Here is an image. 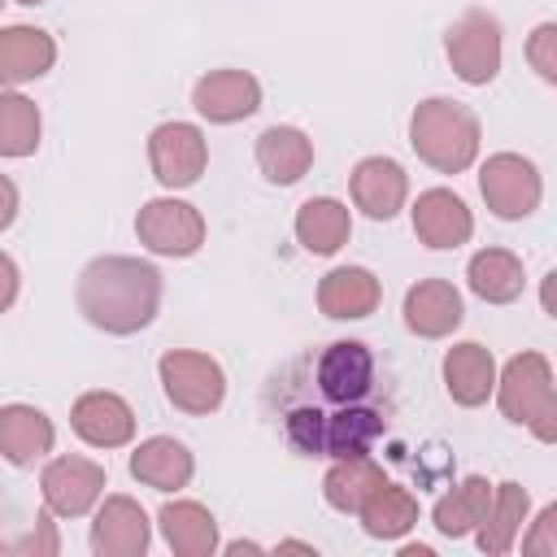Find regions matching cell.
<instances>
[{
    "label": "cell",
    "instance_id": "obj_1",
    "mask_svg": "<svg viewBox=\"0 0 557 557\" xmlns=\"http://www.w3.org/2000/svg\"><path fill=\"white\" fill-rule=\"evenodd\" d=\"M309 400L287 405L283 435L305 457H366L387 431V400H379V361L361 339H335L305 357Z\"/></svg>",
    "mask_w": 557,
    "mask_h": 557
},
{
    "label": "cell",
    "instance_id": "obj_2",
    "mask_svg": "<svg viewBox=\"0 0 557 557\" xmlns=\"http://www.w3.org/2000/svg\"><path fill=\"white\" fill-rule=\"evenodd\" d=\"M78 313L104 335H135L161 309V270L139 257H96L74 287Z\"/></svg>",
    "mask_w": 557,
    "mask_h": 557
},
{
    "label": "cell",
    "instance_id": "obj_3",
    "mask_svg": "<svg viewBox=\"0 0 557 557\" xmlns=\"http://www.w3.org/2000/svg\"><path fill=\"white\" fill-rule=\"evenodd\" d=\"M479 139H483V126L474 117V109H466L461 100H448V96H431L413 109L409 117V144L413 152L440 170V174H461L474 165L479 157Z\"/></svg>",
    "mask_w": 557,
    "mask_h": 557
},
{
    "label": "cell",
    "instance_id": "obj_4",
    "mask_svg": "<svg viewBox=\"0 0 557 557\" xmlns=\"http://www.w3.org/2000/svg\"><path fill=\"white\" fill-rule=\"evenodd\" d=\"M500 413L518 426H527L540 444L557 440V383H553V366L544 352H518L505 361V370H496V387H492Z\"/></svg>",
    "mask_w": 557,
    "mask_h": 557
},
{
    "label": "cell",
    "instance_id": "obj_5",
    "mask_svg": "<svg viewBox=\"0 0 557 557\" xmlns=\"http://www.w3.org/2000/svg\"><path fill=\"white\" fill-rule=\"evenodd\" d=\"M500 22L487 9H466L448 30H444V57L453 65V74L470 87H487L500 74Z\"/></svg>",
    "mask_w": 557,
    "mask_h": 557
},
{
    "label": "cell",
    "instance_id": "obj_6",
    "mask_svg": "<svg viewBox=\"0 0 557 557\" xmlns=\"http://www.w3.org/2000/svg\"><path fill=\"white\" fill-rule=\"evenodd\" d=\"M165 400L183 413H213L226 400V374L209 352L196 348H170L157 361Z\"/></svg>",
    "mask_w": 557,
    "mask_h": 557
},
{
    "label": "cell",
    "instance_id": "obj_7",
    "mask_svg": "<svg viewBox=\"0 0 557 557\" xmlns=\"http://www.w3.org/2000/svg\"><path fill=\"white\" fill-rule=\"evenodd\" d=\"M479 191L487 200V209L500 222H522L540 209L544 200V178L535 170V161L518 157V152H492L479 165Z\"/></svg>",
    "mask_w": 557,
    "mask_h": 557
},
{
    "label": "cell",
    "instance_id": "obj_8",
    "mask_svg": "<svg viewBox=\"0 0 557 557\" xmlns=\"http://www.w3.org/2000/svg\"><path fill=\"white\" fill-rule=\"evenodd\" d=\"M135 235L157 257H191L205 244V218L187 200L157 196L135 213Z\"/></svg>",
    "mask_w": 557,
    "mask_h": 557
},
{
    "label": "cell",
    "instance_id": "obj_9",
    "mask_svg": "<svg viewBox=\"0 0 557 557\" xmlns=\"http://www.w3.org/2000/svg\"><path fill=\"white\" fill-rule=\"evenodd\" d=\"M104 466L91 457H52L39 474V492H44V509L57 518H83L100 505L104 496Z\"/></svg>",
    "mask_w": 557,
    "mask_h": 557
},
{
    "label": "cell",
    "instance_id": "obj_10",
    "mask_svg": "<svg viewBox=\"0 0 557 557\" xmlns=\"http://www.w3.org/2000/svg\"><path fill=\"white\" fill-rule=\"evenodd\" d=\"M148 165H152L161 187H170V191L191 187L209 165L205 131L191 126V122H161L148 135Z\"/></svg>",
    "mask_w": 557,
    "mask_h": 557
},
{
    "label": "cell",
    "instance_id": "obj_11",
    "mask_svg": "<svg viewBox=\"0 0 557 557\" xmlns=\"http://www.w3.org/2000/svg\"><path fill=\"white\" fill-rule=\"evenodd\" d=\"M152 544V522L139 500L104 496L91 518V553L96 557H144Z\"/></svg>",
    "mask_w": 557,
    "mask_h": 557
},
{
    "label": "cell",
    "instance_id": "obj_12",
    "mask_svg": "<svg viewBox=\"0 0 557 557\" xmlns=\"http://www.w3.org/2000/svg\"><path fill=\"white\" fill-rule=\"evenodd\" d=\"M191 104L205 122L231 126V122H244L261 109V83L248 70H209L205 78H196Z\"/></svg>",
    "mask_w": 557,
    "mask_h": 557
},
{
    "label": "cell",
    "instance_id": "obj_13",
    "mask_svg": "<svg viewBox=\"0 0 557 557\" xmlns=\"http://www.w3.org/2000/svg\"><path fill=\"white\" fill-rule=\"evenodd\" d=\"M348 187H352V205L374 222L396 218L409 200V174L392 157H361L348 174Z\"/></svg>",
    "mask_w": 557,
    "mask_h": 557
},
{
    "label": "cell",
    "instance_id": "obj_14",
    "mask_svg": "<svg viewBox=\"0 0 557 557\" xmlns=\"http://www.w3.org/2000/svg\"><path fill=\"white\" fill-rule=\"evenodd\" d=\"M400 313H405V326L418 339H444V335H453L461 326L466 305H461V292L448 278H418L405 292Z\"/></svg>",
    "mask_w": 557,
    "mask_h": 557
},
{
    "label": "cell",
    "instance_id": "obj_15",
    "mask_svg": "<svg viewBox=\"0 0 557 557\" xmlns=\"http://www.w3.org/2000/svg\"><path fill=\"white\" fill-rule=\"evenodd\" d=\"M70 426L91 448H122L135 440V409L117 392H83L70 409Z\"/></svg>",
    "mask_w": 557,
    "mask_h": 557
},
{
    "label": "cell",
    "instance_id": "obj_16",
    "mask_svg": "<svg viewBox=\"0 0 557 557\" xmlns=\"http://www.w3.org/2000/svg\"><path fill=\"white\" fill-rule=\"evenodd\" d=\"M413 235L426 248H461L474 235V213L466 209V200L448 187H426L413 200Z\"/></svg>",
    "mask_w": 557,
    "mask_h": 557
},
{
    "label": "cell",
    "instance_id": "obj_17",
    "mask_svg": "<svg viewBox=\"0 0 557 557\" xmlns=\"http://www.w3.org/2000/svg\"><path fill=\"white\" fill-rule=\"evenodd\" d=\"M440 374H444V392L453 396V405L479 409V405H487V396L496 387V357L479 339H461L444 352Z\"/></svg>",
    "mask_w": 557,
    "mask_h": 557
},
{
    "label": "cell",
    "instance_id": "obj_18",
    "mask_svg": "<svg viewBox=\"0 0 557 557\" xmlns=\"http://www.w3.org/2000/svg\"><path fill=\"white\" fill-rule=\"evenodd\" d=\"M379 300H383V287L366 265H335L318 283V309L335 322L370 318L379 309Z\"/></svg>",
    "mask_w": 557,
    "mask_h": 557
},
{
    "label": "cell",
    "instance_id": "obj_19",
    "mask_svg": "<svg viewBox=\"0 0 557 557\" xmlns=\"http://www.w3.org/2000/svg\"><path fill=\"white\" fill-rule=\"evenodd\" d=\"M57 44L39 26H0V83L22 87L52 70Z\"/></svg>",
    "mask_w": 557,
    "mask_h": 557
},
{
    "label": "cell",
    "instance_id": "obj_20",
    "mask_svg": "<svg viewBox=\"0 0 557 557\" xmlns=\"http://www.w3.org/2000/svg\"><path fill=\"white\" fill-rule=\"evenodd\" d=\"M191 474H196V461L187 444L174 435H152L131 453V479H139L152 492H178L191 483Z\"/></svg>",
    "mask_w": 557,
    "mask_h": 557
},
{
    "label": "cell",
    "instance_id": "obj_21",
    "mask_svg": "<svg viewBox=\"0 0 557 557\" xmlns=\"http://www.w3.org/2000/svg\"><path fill=\"white\" fill-rule=\"evenodd\" d=\"M57 426L35 405H4L0 409V457L9 466H35L44 453H52Z\"/></svg>",
    "mask_w": 557,
    "mask_h": 557
},
{
    "label": "cell",
    "instance_id": "obj_22",
    "mask_svg": "<svg viewBox=\"0 0 557 557\" xmlns=\"http://www.w3.org/2000/svg\"><path fill=\"white\" fill-rule=\"evenodd\" d=\"M527 513H531V496H527L522 483H492V500H487L483 522L474 527V544L487 557L509 553L518 544V535H522Z\"/></svg>",
    "mask_w": 557,
    "mask_h": 557
},
{
    "label": "cell",
    "instance_id": "obj_23",
    "mask_svg": "<svg viewBox=\"0 0 557 557\" xmlns=\"http://www.w3.org/2000/svg\"><path fill=\"white\" fill-rule=\"evenodd\" d=\"M309 165H313V139L300 126H265L257 135V170L270 183L292 187L309 174Z\"/></svg>",
    "mask_w": 557,
    "mask_h": 557
},
{
    "label": "cell",
    "instance_id": "obj_24",
    "mask_svg": "<svg viewBox=\"0 0 557 557\" xmlns=\"http://www.w3.org/2000/svg\"><path fill=\"white\" fill-rule=\"evenodd\" d=\"M157 527L174 557H213L218 553V522L200 500H165Z\"/></svg>",
    "mask_w": 557,
    "mask_h": 557
},
{
    "label": "cell",
    "instance_id": "obj_25",
    "mask_svg": "<svg viewBox=\"0 0 557 557\" xmlns=\"http://www.w3.org/2000/svg\"><path fill=\"white\" fill-rule=\"evenodd\" d=\"M348 235H352V213L335 196H313L296 209V239L305 252L331 257L348 244Z\"/></svg>",
    "mask_w": 557,
    "mask_h": 557
},
{
    "label": "cell",
    "instance_id": "obj_26",
    "mask_svg": "<svg viewBox=\"0 0 557 557\" xmlns=\"http://www.w3.org/2000/svg\"><path fill=\"white\" fill-rule=\"evenodd\" d=\"M466 283L479 300L487 305H513L527 287V274H522V257L509 252V248H483L470 257L466 265Z\"/></svg>",
    "mask_w": 557,
    "mask_h": 557
},
{
    "label": "cell",
    "instance_id": "obj_27",
    "mask_svg": "<svg viewBox=\"0 0 557 557\" xmlns=\"http://www.w3.org/2000/svg\"><path fill=\"white\" fill-rule=\"evenodd\" d=\"M361 518V531L370 540H400L418 527V496L409 487H396V483H379L366 505L357 509Z\"/></svg>",
    "mask_w": 557,
    "mask_h": 557
},
{
    "label": "cell",
    "instance_id": "obj_28",
    "mask_svg": "<svg viewBox=\"0 0 557 557\" xmlns=\"http://www.w3.org/2000/svg\"><path fill=\"white\" fill-rule=\"evenodd\" d=\"M487 500H492V483L483 474H470L461 479L453 492H444L431 509V522L444 540H461V535H474V527L483 522L487 513Z\"/></svg>",
    "mask_w": 557,
    "mask_h": 557
},
{
    "label": "cell",
    "instance_id": "obj_29",
    "mask_svg": "<svg viewBox=\"0 0 557 557\" xmlns=\"http://www.w3.org/2000/svg\"><path fill=\"white\" fill-rule=\"evenodd\" d=\"M379 483H387V474H383V466L370 461V453L366 457H335L326 479H322V496H326L331 509L357 513Z\"/></svg>",
    "mask_w": 557,
    "mask_h": 557
},
{
    "label": "cell",
    "instance_id": "obj_30",
    "mask_svg": "<svg viewBox=\"0 0 557 557\" xmlns=\"http://www.w3.org/2000/svg\"><path fill=\"white\" fill-rule=\"evenodd\" d=\"M39 104L26 100L22 91H4L0 96V157H30L39 148Z\"/></svg>",
    "mask_w": 557,
    "mask_h": 557
},
{
    "label": "cell",
    "instance_id": "obj_31",
    "mask_svg": "<svg viewBox=\"0 0 557 557\" xmlns=\"http://www.w3.org/2000/svg\"><path fill=\"white\" fill-rule=\"evenodd\" d=\"M527 61L544 83H557V22H540L527 39Z\"/></svg>",
    "mask_w": 557,
    "mask_h": 557
},
{
    "label": "cell",
    "instance_id": "obj_32",
    "mask_svg": "<svg viewBox=\"0 0 557 557\" xmlns=\"http://www.w3.org/2000/svg\"><path fill=\"white\" fill-rule=\"evenodd\" d=\"M522 548H527V553L557 557V505H544V509H540V518H535L531 531L522 535Z\"/></svg>",
    "mask_w": 557,
    "mask_h": 557
},
{
    "label": "cell",
    "instance_id": "obj_33",
    "mask_svg": "<svg viewBox=\"0 0 557 557\" xmlns=\"http://www.w3.org/2000/svg\"><path fill=\"white\" fill-rule=\"evenodd\" d=\"M17 283H22V278H17L13 257H9V252H0V313H4V309L17 300Z\"/></svg>",
    "mask_w": 557,
    "mask_h": 557
},
{
    "label": "cell",
    "instance_id": "obj_34",
    "mask_svg": "<svg viewBox=\"0 0 557 557\" xmlns=\"http://www.w3.org/2000/svg\"><path fill=\"white\" fill-rule=\"evenodd\" d=\"M17 218V183L9 174H0V231H9Z\"/></svg>",
    "mask_w": 557,
    "mask_h": 557
},
{
    "label": "cell",
    "instance_id": "obj_35",
    "mask_svg": "<svg viewBox=\"0 0 557 557\" xmlns=\"http://www.w3.org/2000/svg\"><path fill=\"white\" fill-rule=\"evenodd\" d=\"M278 553H309V557H318V548L313 544H300V540H283Z\"/></svg>",
    "mask_w": 557,
    "mask_h": 557
},
{
    "label": "cell",
    "instance_id": "obj_36",
    "mask_svg": "<svg viewBox=\"0 0 557 557\" xmlns=\"http://www.w3.org/2000/svg\"><path fill=\"white\" fill-rule=\"evenodd\" d=\"M226 553H261V544H248V540H235V544H226Z\"/></svg>",
    "mask_w": 557,
    "mask_h": 557
},
{
    "label": "cell",
    "instance_id": "obj_37",
    "mask_svg": "<svg viewBox=\"0 0 557 557\" xmlns=\"http://www.w3.org/2000/svg\"><path fill=\"white\" fill-rule=\"evenodd\" d=\"M400 557H431V548H426V544H405Z\"/></svg>",
    "mask_w": 557,
    "mask_h": 557
},
{
    "label": "cell",
    "instance_id": "obj_38",
    "mask_svg": "<svg viewBox=\"0 0 557 557\" xmlns=\"http://www.w3.org/2000/svg\"><path fill=\"white\" fill-rule=\"evenodd\" d=\"M17 4H44V0H17Z\"/></svg>",
    "mask_w": 557,
    "mask_h": 557
},
{
    "label": "cell",
    "instance_id": "obj_39",
    "mask_svg": "<svg viewBox=\"0 0 557 557\" xmlns=\"http://www.w3.org/2000/svg\"><path fill=\"white\" fill-rule=\"evenodd\" d=\"M4 4H9V0H0V9H4Z\"/></svg>",
    "mask_w": 557,
    "mask_h": 557
}]
</instances>
